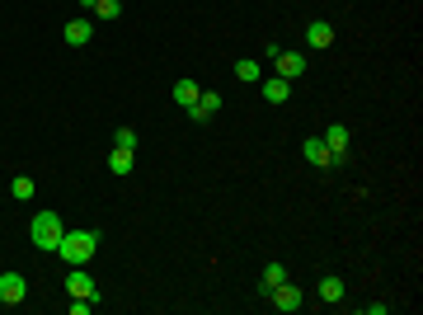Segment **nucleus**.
<instances>
[{"instance_id": "nucleus-1", "label": "nucleus", "mask_w": 423, "mask_h": 315, "mask_svg": "<svg viewBox=\"0 0 423 315\" xmlns=\"http://www.w3.org/2000/svg\"><path fill=\"white\" fill-rule=\"evenodd\" d=\"M94 250H99V231H66L61 245H56V254L71 263V268L90 263V259H94Z\"/></svg>"}, {"instance_id": "nucleus-2", "label": "nucleus", "mask_w": 423, "mask_h": 315, "mask_svg": "<svg viewBox=\"0 0 423 315\" xmlns=\"http://www.w3.org/2000/svg\"><path fill=\"white\" fill-rule=\"evenodd\" d=\"M61 236H66V226H61L56 212H38V216L28 221V240H33V250H52V254H56Z\"/></svg>"}, {"instance_id": "nucleus-3", "label": "nucleus", "mask_w": 423, "mask_h": 315, "mask_svg": "<svg viewBox=\"0 0 423 315\" xmlns=\"http://www.w3.org/2000/svg\"><path fill=\"white\" fill-rule=\"evenodd\" d=\"M28 296V278L24 273H0V306H19Z\"/></svg>"}, {"instance_id": "nucleus-4", "label": "nucleus", "mask_w": 423, "mask_h": 315, "mask_svg": "<svg viewBox=\"0 0 423 315\" xmlns=\"http://www.w3.org/2000/svg\"><path fill=\"white\" fill-rule=\"evenodd\" d=\"M216 108H221V94H216V90H203V94L188 104V118H193V123H207Z\"/></svg>"}, {"instance_id": "nucleus-5", "label": "nucleus", "mask_w": 423, "mask_h": 315, "mask_svg": "<svg viewBox=\"0 0 423 315\" xmlns=\"http://www.w3.org/2000/svg\"><path fill=\"white\" fill-rule=\"evenodd\" d=\"M320 141L329 146V156H334V165H339V160L348 156V128H344V123H329V128H324V136H320Z\"/></svg>"}, {"instance_id": "nucleus-6", "label": "nucleus", "mask_w": 423, "mask_h": 315, "mask_svg": "<svg viewBox=\"0 0 423 315\" xmlns=\"http://www.w3.org/2000/svg\"><path fill=\"white\" fill-rule=\"evenodd\" d=\"M66 296H94V301H99V287H94V278H90L85 268H71V273H66Z\"/></svg>"}, {"instance_id": "nucleus-7", "label": "nucleus", "mask_w": 423, "mask_h": 315, "mask_svg": "<svg viewBox=\"0 0 423 315\" xmlns=\"http://www.w3.org/2000/svg\"><path fill=\"white\" fill-rule=\"evenodd\" d=\"M273 61H278V76H282V80H301V76H306V57H301V52H278Z\"/></svg>"}, {"instance_id": "nucleus-8", "label": "nucleus", "mask_w": 423, "mask_h": 315, "mask_svg": "<svg viewBox=\"0 0 423 315\" xmlns=\"http://www.w3.org/2000/svg\"><path fill=\"white\" fill-rule=\"evenodd\" d=\"M61 38H66L71 48H85V43L94 38V19H71V24L61 28Z\"/></svg>"}, {"instance_id": "nucleus-9", "label": "nucleus", "mask_w": 423, "mask_h": 315, "mask_svg": "<svg viewBox=\"0 0 423 315\" xmlns=\"http://www.w3.org/2000/svg\"><path fill=\"white\" fill-rule=\"evenodd\" d=\"M306 43H311L316 52H324V48L334 43V24H329V19H316V24L306 28Z\"/></svg>"}, {"instance_id": "nucleus-10", "label": "nucleus", "mask_w": 423, "mask_h": 315, "mask_svg": "<svg viewBox=\"0 0 423 315\" xmlns=\"http://www.w3.org/2000/svg\"><path fill=\"white\" fill-rule=\"evenodd\" d=\"M268 296H273V306H278V311H301V287H291V283L273 287Z\"/></svg>"}, {"instance_id": "nucleus-11", "label": "nucleus", "mask_w": 423, "mask_h": 315, "mask_svg": "<svg viewBox=\"0 0 423 315\" xmlns=\"http://www.w3.org/2000/svg\"><path fill=\"white\" fill-rule=\"evenodd\" d=\"M264 99H268V104H287V99H291V80L268 76V80H264Z\"/></svg>"}, {"instance_id": "nucleus-12", "label": "nucleus", "mask_w": 423, "mask_h": 315, "mask_svg": "<svg viewBox=\"0 0 423 315\" xmlns=\"http://www.w3.org/2000/svg\"><path fill=\"white\" fill-rule=\"evenodd\" d=\"M301 151H306V160H311L316 170H329V165H334V156H329V146H324L320 136H311V141H306Z\"/></svg>"}, {"instance_id": "nucleus-13", "label": "nucleus", "mask_w": 423, "mask_h": 315, "mask_svg": "<svg viewBox=\"0 0 423 315\" xmlns=\"http://www.w3.org/2000/svg\"><path fill=\"white\" fill-rule=\"evenodd\" d=\"M198 94H203V90H198V80H193V76L174 80V104H179V108H188L193 99H198Z\"/></svg>"}, {"instance_id": "nucleus-14", "label": "nucleus", "mask_w": 423, "mask_h": 315, "mask_svg": "<svg viewBox=\"0 0 423 315\" xmlns=\"http://www.w3.org/2000/svg\"><path fill=\"white\" fill-rule=\"evenodd\" d=\"M132 165H136L132 151H123V146H113V151H108V170H113V174H132Z\"/></svg>"}, {"instance_id": "nucleus-15", "label": "nucleus", "mask_w": 423, "mask_h": 315, "mask_svg": "<svg viewBox=\"0 0 423 315\" xmlns=\"http://www.w3.org/2000/svg\"><path fill=\"white\" fill-rule=\"evenodd\" d=\"M320 301H334V306L344 301V283H339L334 273H324V278H320Z\"/></svg>"}, {"instance_id": "nucleus-16", "label": "nucleus", "mask_w": 423, "mask_h": 315, "mask_svg": "<svg viewBox=\"0 0 423 315\" xmlns=\"http://www.w3.org/2000/svg\"><path fill=\"white\" fill-rule=\"evenodd\" d=\"M282 283H287V268H282V263H268L264 268V283H259V292H273V287H282Z\"/></svg>"}, {"instance_id": "nucleus-17", "label": "nucleus", "mask_w": 423, "mask_h": 315, "mask_svg": "<svg viewBox=\"0 0 423 315\" xmlns=\"http://www.w3.org/2000/svg\"><path fill=\"white\" fill-rule=\"evenodd\" d=\"M236 80H245V85L264 80V71H259V61H254V57H240V61H236Z\"/></svg>"}, {"instance_id": "nucleus-18", "label": "nucleus", "mask_w": 423, "mask_h": 315, "mask_svg": "<svg viewBox=\"0 0 423 315\" xmlns=\"http://www.w3.org/2000/svg\"><path fill=\"white\" fill-rule=\"evenodd\" d=\"M10 193H14L19 203H28V198H33V179H28V174H19V179L10 184Z\"/></svg>"}, {"instance_id": "nucleus-19", "label": "nucleus", "mask_w": 423, "mask_h": 315, "mask_svg": "<svg viewBox=\"0 0 423 315\" xmlns=\"http://www.w3.org/2000/svg\"><path fill=\"white\" fill-rule=\"evenodd\" d=\"M94 14H99V19H118V14H123V0H99Z\"/></svg>"}, {"instance_id": "nucleus-20", "label": "nucleus", "mask_w": 423, "mask_h": 315, "mask_svg": "<svg viewBox=\"0 0 423 315\" xmlns=\"http://www.w3.org/2000/svg\"><path fill=\"white\" fill-rule=\"evenodd\" d=\"M113 146H123V151H136V132H132V128H118V132H113Z\"/></svg>"}, {"instance_id": "nucleus-21", "label": "nucleus", "mask_w": 423, "mask_h": 315, "mask_svg": "<svg viewBox=\"0 0 423 315\" xmlns=\"http://www.w3.org/2000/svg\"><path fill=\"white\" fill-rule=\"evenodd\" d=\"M76 5H80V10H94V5H99V0H76Z\"/></svg>"}]
</instances>
